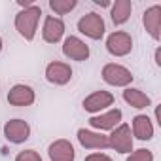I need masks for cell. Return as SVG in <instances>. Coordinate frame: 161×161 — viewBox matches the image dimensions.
<instances>
[{
  "instance_id": "obj_1",
  "label": "cell",
  "mask_w": 161,
  "mask_h": 161,
  "mask_svg": "<svg viewBox=\"0 0 161 161\" xmlns=\"http://www.w3.org/2000/svg\"><path fill=\"white\" fill-rule=\"evenodd\" d=\"M40 15H42V8L38 4H32L31 8H25L21 10L17 15H15V31L19 32L21 38H25L27 42H32L34 36H36V31H38V21H40Z\"/></svg>"
},
{
  "instance_id": "obj_2",
  "label": "cell",
  "mask_w": 161,
  "mask_h": 161,
  "mask_svg": "<svg viewBox=\"0 0 161 161\" xmlns=\"http://www.w3.org/2000/svg\"><path fill=\"white\" fill-rule=\"evenodd\" d=\"M101 76H103L104 82L108 86H112V87H127L135 80L133 72L129 68H125L123 64H118V63H106L103 66Z\"/></svg>"
},
{
  "instance_id": "obj_3",
  "label": "cell",
  "mask_w": 161,
  "mask_h": 161,
  "mask_svg": "<svg viewBox=\"0 0 161 161\" xmlns=\"http://www.w3.org/2000/svg\"><path fill=\"white\" fill-rule=\"evenodd\" d=\"M78 31L84 36L91 38V40H101L104 36L106 25H104L103 15H99L95 12H89V14H86L78 19Z\"/></svg>"
},
{
  "instance_id": "obj_4",
  "label": "cell",
  "mask_w": 161,
  "mask_h": 161,
  "mask_svg": "<svg viewBox=\"0 0 161 161\" xmlns=\"http://www.w3.org/2000/svg\"><path fill=\"white\" fill-rule=\"evenodd\" d=\"M108 148L116 150L118 153L133 152V135H131V127L127 123H119L116 129H112V133L108 136Z\"/></svg>"
},
{
  "instance_id": "obj_5",
  "label": "cell",
  "mask_w": 161,
  "mask_h": 161,
  "mask_svg": "<svg viewBox=\"0 0 161 161\" xmlns=\"http://www.w3.org/2000/svg\"><path fill=\"white\" fill-rule=\"evenodd\" d=\"M106 51L114 57H125L133 51V38L125 31H114L106 38Z\"/></svg>"
},
{
  "instance_id": "obj_6",
  "label": "cell",
  "mask_w": 161,
  "mask_h": 161,
  "mask_svg": "<svg viewBox=\"0 0 161 161\" xmlns=\"http://www.w3.org/2000/svg\"><path fill=\"white\" fill-rule=\"evenodd\" d=\"M63 55L70 61H87L91 51H89V46L78 36H66L64 42H63Z\"/></svg>"
},
{
  "instance_id": "obj_7",
  "label": "cell",
  "mask_w": 161,
  "mask_h": 161,
  "mask_svg": "<svg viewBox=\"0 0 161 161\" xmlns=\"http://www.w3.org/2000/svg\"><path fill=\"white\" fill-rule=\"evenodd\" d=\"M46 80L53 86H66L70 80H72V68L68 63H63V61H51L47 66H46V72H44Z\"/></svg>"
},
{
  "instance_id": "obj_8",
  "label": "cell",
  "mask_w": 161,
  "mask_h": 161,
  "mask_svg": "<svg viewBox=\"0 0 161 161\" xmlns=\"http://www.w3.org/2000/svg\"><path fill=\"white\" fill-rule=\"evenodd\" d=\"M4 136L12 144H23L31 138V125L25 119H10L4 123Z\"/></svg>"
},
{
  "instance_id": "obj_9",
  "label": "cell",
  "mask_w": 161,
  "mask_h": 161,
  "mask_svg": "<svg viewBox=\"0 0 161 161\" xmlns=\"http://www.w3.org/2000/svg\"><path fill=\"white\" fill-rule=\"evenodd\" d=\"M114 104V95L110 91H93L91 95H87L82 103L84 110L89 114H101L103 110H106L108 106Z\"/></svg>"
},
{
  "instance_id": "obj_10",
  "label": "cell",
  "mask_w": 161,
  "mask_h": 161,
  "mask_svg": "<svg viewBox=\"0 0 161 161\" xmlns=\"http://www.w3.org/2000/svg\"><path fill=\"white\" fill-rule=\"evenodd\" d=\"M6 101L12 104V106H31L34 104L36 101V93L31 86H25V84H15L8 95H6Z\"/></svg>"
},
{
  "instance_id": "obj_11",
  "label": "cell",
  "mask_w": 161,
  "mask_h": 161,
  "mask_svg": "<svg viewBox=\"0 0 161 161\" xmlns=\"http://www.w3.org/2000/svg\"><path fill=\"white\" fill-rule=\"evenodd\" d=\"M121 118H123V112L119 108H112V110H108L104 114L91 116L89 118V125L93 129H99V131H112V129H116L121 123Z\"/></svg>"
},
{
  "instance_id": "obj_12",
  "label": "cell",
  "mask_w": 161,
  "mask_h": 161,
  "mask_svg": "<svg viewBox=\"0 0 161 161\" xmlns=\"http://www.w3.org/2000/svg\"><path fill=\"white\" fill-rule=\"evenodd\" d=\"M64 36V21L55 15H46L44 27H42V38L47 44H57Z\"/></svg>"
},
{
  "instance_id": "obj_13",
  "label": "cell",
  "mask_w": 161,
  "mask_h": 161,
  "mask_svg": "<svg viewBox=\"0 0 161 161\" xmlns=\"http://www.w3.org/2000/svg\"><path fill=\"white\" fill-rule=\"evenodd\" d=\"M142 25H144L146 32H148L155 42H159V38H161V6H159V4L150 6V8L142 14Z\"/></svg>"
},
{
  "instance_id": "obj_14",
  "label": "cell",
  "mask_w": 161,
  "mask_h": 161,
  "mask_svg": "<svg viewBox=\"0 0 161 161\" xmlns=\"http://www.w3.org/2000/svg\"><path fill=\"white\" fill-rule=\"evenodd\" d=\"M76 136H78V142L86 150H104V148H108V136L103 135V133H95V131H89V129L82 127V129H78Z\"/></svg>"
},
{
  "instance_id": "obj_15",
  "label": "cell",
  "mask_w": 161,
  "mask_h": 161,
  "mask_svg": "<svg viewBox=\"0 0 161 161\" xmlns=\"http://www.w3.org/2000/svg\"><path fill=\"white\" fill-rule=\"evenodd\" d=\"M47 155L51 161H74L76 159V152L70 140L66 138H59L53 140L47 148Z\"/></svg>"
},
{
  "instance_id": "obj_16",
  "label": "cell",
  "mask_w": 161,
  "mask_h": 161,
  "mask_svg": "<svg viewBox=\"0 0 161 161\" xmlns=\"http://www.w3.org/2000/svg\"><path fill=\"white\" fill-rule=\"evenodd\" d=\"M135 138L138 140H152L153 138V123L146 114H138L133 118V133Z\"/></svg>"
},
{
  "instance_id": "obj_17",
  "label": "cell",
  "mask_w": 161,
  "mask_h": 161,
  "mask_svg": "<svg viewBox=\"0 0 161 161\" xmlns=\"http://www.w3.org/2000/svg\"><path fill=\"white\" fill-rule=\"evenodd\" d=\"M133 14V2L131 0H116L110 6V17H112V23L114 25H123L129 21Z\"/></svg>"
},
{
  "instance_id": "obj_18",
  "label": "cell",
  "mask_w": 161,
  "mask_h": 161,
  "mask_svg": "<svg viewBox=\"0 0 161 161\" xmlns=\"http://www.w3.org/2000/svg\"><path fill=\"white\" fill-rule=\"evenodd\" d=\"M123 101L131 106V108H136V110H144L148 106H152V99L140 91V89H135V87H125L123 91Z\"/></svg>"
},
{
  "instance_id": "obj_19",
  "label": "cell",
  "mask_w": 161,
  "mask_h": 161,
  "mask_svg": "<svg viewBox=\"0 0 161 161\" xmlns=\"http://www.w3.org/2000/svg\"><path fill=\"white\" fill-rule=\"evenodd\" d=\"M78 6V0H49V10L57 15H66Z\"/></svg>"
},
{
  "instance_id": "obj_20",
  "label": "cell",
  "mask_w": 161,
  "mask_h": 161,
  "mask_svg": "<svg viewBox=\"0 0 161 161\" xmlns=\"http://www.w3.org/2000/svg\"><path fill=\"white\" fill-rule=\"evenodd\" d=\"M125 161H153V153L152 150H146V148H140V150H135L129 153V157Z\"/></svg>"
},
{
  "instance_id": "obj_21",
  "label": "cell",
  "mask_w": 161,
  "mask_h": 161,
  "mask_svg": "<svg viewBox=\"0 0 161 161\" xmlns=\"http://www.w3.org/2000/svg\"><path fill=\"white\" fill-rule=\"evenodd\" d=\"M14 161H44V159L36 150H23V152H19L15 155Z\"/></svg>"
},
{
  "instance_id": "obj_22",
  "label": "cell",
  "mask_w": 161,
  "mask_h": 161,
  "mask_svg": "<svg viewBox=\"0 0 161 161\" xmlns=\"http://www.w3.org/2000/svg\"><path fill=\"white\" fill-rule=\"evenodd\" d=\"M84 161H112L106 153H101V152H97V153H89V155H86V159Z\"/></svg>"
},
{
  "instance_id": "obj_23",
  "label": "cell",
  "mask_w": 161,
  "mask_h": 161,
  "mask_svg": "<svg viewBox=\"0 0 161 161\" xmlns=\"http://www.w3.org/2000/svg\"><path fill=\"white\" fill-rule=\"evenodd\" d=\"M17 4H19V6L23 8V10H25V8H31V6H32L34 2H32V0H17Z\"/></svg>"
},
{
  "instance_id": "obj_24",
  "label": "cell",
  "mask_w": 161,
  "mask_h": 161,
  "mask_svg": "<svg viewBox=\"0 0 161 161\" xmlns=\"http://www.w3.org/2000/svg\"><path fill=\"white\" fill-rule=\"evenodd\" d=\"M93 2L97 6H101V8H110L112 6V2H108V0H93Z\"/></svg>"
},
{
  "instance_id": "obj_25",
  "label": "cell",
  "mask_w": 161,
  "mask_h": 161,
  "mask_svg": "<svg viewBox=\"0 0 161 161\" xmlns=\"http://www.w3.org/2000/svg\"><path fill=\"white\" fill-rule=\"evenodd\" d=\"M155 64H157V66L161 64V61H159V49H155Z\"/></svg>"
},
{
  "instance_id": "obj_26",
  "label": "cell",
  "mask_w": 161,
  "mask_h": 161,
  "mask_svg": "<svg viewBox=\"0 0 161 161\" xmlns=\"http://www.w3.org/2000/svg\"><path fill=\"white\" fill-rule=\"evenodd\" d=\"M2 46H4V44H2V36H0V51H2Z\"/></svg>"
}]
</instances>
